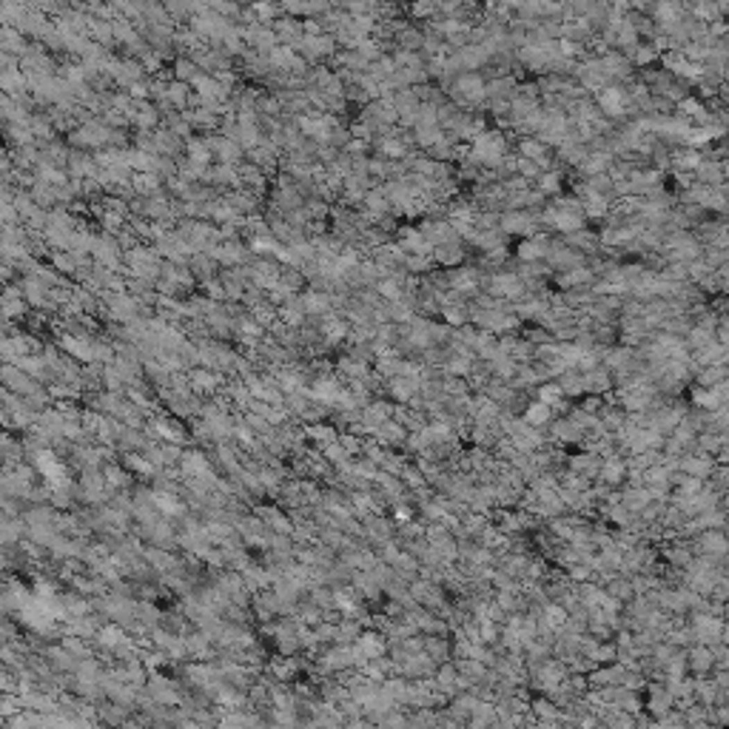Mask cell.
Returning <instances> with one entry per match:
<instances>
[{"mask_svg":"<svg viewBox=\"0 0 729 729\" xmlns=\"http://www.w3.org/2000/svg\"><path fill=\"white\" fill-rule=\"evenodd\" d=\"M488 288H490L493 296H504V300H522V296L527 293V285H524L522 274H516V271H496V274H490Z\"/></svg>","mask_w":729,"mask_h":729,"instance_id":"obj_4","label":"cell"},{"mask_svg":"<svg viewBox=\"0 0 729 729\" xmlns=\"http://www.w3.org/2000/svg\"><path fill=\"white\" fill-rule=\"evenodd\" d=\"M450 100L462 109H470V105H479L484 100V77L479 71H458L450 80Z\"/></svg>","mask_w":729,"mask_h":729,"instance_id":"obj_1","label":"cell"},{"mask_svg":"<svg viewBox=\"0 0 729 729\" xmlns=\"http://www.w3.org/2000/svg\"><path fill=\"white\" fill-rule=\"evenodd\" d=\"M302 308H305V314H328L331 296H328V293H319V291H311V293L302 296Z\"/></svg>","mask_w":729,"mask_h":729,"instance_id":"obj_25","label":"cell"},{"mask_svg":"<svg viewBox=\"0 0 729 729\" xmlns=\"http://www.w3.org/2000/svg\"><path fill=\"white\" fill-rule=\"evenodd\" d=\"M592 268H587V265H576V268H567V271H561L558 274V285L561 288H581V285H587V282H592Z\"/></svg>","mask_w":729,"mask_h":729,"instance_id":"obj_17","label":"cell"},{"mask_svg":"<svg viewBox=\"0 0 729 729\" xmlns=\"http://www.w3.org/2000/svg\"><path fill=\"white\" fill-rule=\"evenodd\" d=\"M612 163H615V154H610L607 148H592L581 157V163L576 169L581 171V177H596V174H607Z\"/></svg>","mask_w":729,"mask_h":729,"instance_id":"obj_6","label":"cell"},{"mask_svg":"<svg viewBox=\"0 0 729 729\" xmlns=\"http://www.w3.org/2000/svg\"><path fill=\"white\" fill-rule=\"evenodd\" d=\"M393 516H396L399 522H411V519H413V507H408V504H399V501H396Z\"/></svg>","mask_w":729,"mask_h":729,"instance_id":"obj_35","label":"cell"},{"mask_svg":"<svg viewBox=\"0 0 729 729\" xmlns=\"http://www.w3.org/2000/svg\"><path fill=\"white\" fill-rule=\"evenodd\" d=\"M442 316H445V322L450 328H462V325L470 322V311L465 308V302H456V300L442 305Z\"/></svg>","mask_w":729,"mask_h":729,"instance_id":"obj_21","label":"cell"},{"mask_svg":"<svg viewBox=\"0 0 729 729\" xmlns=\"http://www.w3.org/2000/svg\"><path fill=\"white\" fill-rule=\"evenodd\" d=\"M723 379H726V365L723 362H712V365H704L698 370V382L704 388H712V385H718Z\"/></svg>","mask_w":729,"mask_h":729,"instance_id":"obj_24","label":"cell"},{"mask_svg":"<svg viewBox=\"0 0 729 729\" xmlns=\"http://www.w3.org/2000/svg\"><path fill=\"white\" fill-rule=\"evenodd\" d=\"M408 12L413 20H434V15H439V0H411Z\"/></svg>","mask_w":729,"mask_h":729,"instance_id":"obj_26","label":"cell"},{"mask_svg":"<svg viewBox=\"0 0 729 729\" xmlns=\"http://www.w3.org/2000/svg\"><path fill=\"white\" fill-rule=\"evenodd\" d=\"M522 422H527L530 427H544V424L553 422V408L547 402H542V399H533L524 408V413H522Z\"/></svg>","mask_w":729,"mask_h":729,"instance_id":"obj_14","label":"cell"},{"mask_svg":"<svg viewBox=\"0 0 729 729\" xmlns=\"http://www.w3.org/2000/svg\"><path fill=\"white\" fill-rule=\"evenodd\" d=\"M698 553L701 556H712V558H723L726 553V538H723V530L721 527H707V530H698Z\"/></svg>","mask_w":729,"mask_h":729,"instance_id":"obj_7","label":"cell"},{"mask_svg":"<svg viewBox=\"0 0 729 729\" xmlns=\"http://www.w3.org/2000/svg\"><path fill=\"white\" fill-rule=\"evenodd\" d=\"M308 439L316 442L319 447H325V445L336 442V430L328 427V424H311V427H308Z\"/></svg>","mask_w":729,"mask_h":729,"instance_id":"obj_29","label":"cell"},{"mask_svg":"<svg viewBox=\"0 0 729 729\" xmlns=\"http://www.w3.org/2000/svg\"><path fill=\"white\" fill-rule=\"evenodd\" d=\"M516 174L533 182V180H535L538 174H542V169L535 166V160H524V157H516Z\"/></svg>","mask_w":729,"mask_h":729,"instance_id":"obj_33","label":"cell"},{"mask_svg":"<svg viewBox=\"0 0 729 729\" xmlns=\"http://www.w3.org/2000/svg\"><path fill=\"white\" fill-rule=\"evenodd\" d=\"M535 188L544 197H558L564 191V174L558 169H547V171H542L535 177Z\"/></svg>","mask_w":729,"mask_h":729,"instance_id":"obj_16","label":"cell"},{"mask_svg":"<svg viewBox=\"0 0 729 729\" xmlns=\"http://www.w3.org/2000/svg\"><path fill=\"white\" fill-rule=\"evenodd\" d=\"M319 334L325 336L331 345H336V342H342L348 336V322L339 319V316H325L319 322Z\"/></svg>","mask_w":729,"mask_h":729,"instance_id":"obj_19","label":"cell"},{"mask_svg":"<svg viewBox=\"0 0 729 729\" xmlns=\"http://www.w3.org/2000/svg\"><path fill=\"white\" fill-rule=\"evenodd\" d=\"M599 465H601V456L596 450H587V453H576L567 458V468H570L573 473L584 476V479H592L599 473Z\"/></svg>","mask_w":729,"mask_h":729,"instance_id":"obj_11","label":"cell"},{"mask_svg":"<svg viewBox=\"0 0 729 729\" xmlns=\"http://www.w3.org/2000/svg\"><path fill=\"white\" fill-rule=\"evenodd\" d=\"M126 465H128L131 470H140V473H151V465L146 462L143 456H128V458H126Z\"/></svg>","mask_w":729,"mask_h":729,"instance_id":"obj_34","label":"cell"},{"mask_svg":"<svg viewBox=\"0 0 729 729\" xmlns=\"http://www.w3.org/2000/svg\"><path fill=\"white\" fill-rule=\"evenodd\" d=\"M188 385H191L197 393H208V391H214L220 385V376H214V373H208V370H194L191 373V379H188Z\"/></svg>","mask_w":729,"mask_h":729,"instance_id":"obj_28","label":"cell"},{"mask_svg":"<svg viewBox=\"0 0 729 729\" xmlns=\"http://www.w3.org/2000/svg\"><path fill=\"white\" fill-rule=\"evenodd\" d=\"M535 399H542V402H547L550 408H561V402H564L561 385H558L556 379H544L542 385L535 388Z\"/></svg>","mask_w":729,"mask_h":729,"instance_id":"obj_22","label":"cell"},{"mask_svg":"<svg viewBox=\"0 0 729 729\" xmlns=\"http://www.w3.org/2000/svg\"><path fill=\"white\" fill-rule=\"evenodd\" d=\"M681 3H684V0H681Z\"/></svg>","mask_w":729,"mask_h":729,"instance_id":"obj_36","label":"cell"},{"mask_svg":"<svg viewBox=\"0 0 729 729\" xmlns=\"http://www.w3.org/2000/svg\"><path fill=\"white\" fill-rule=\"evenodd\" d=\"M646 710H650L655 718H661L664 712H672V695H669V689L653 684V687H650V701H646Z\"/></svg>","mask_w":729,"mask_h":729,"instance_id":"obj_18","label":"cell"},{"mask_svg":"<svg viewBox=\"0 0 729 729\" xmlns=\"http://www.w3.org/2000/svg\"><path fill=\"white\" fill-rule=\"evenodd\" d=\"M396 40H399V46H402V49H413V51H419V49H422V43H424V32H419V29H411V26L404 23L402 29L396 32Z\"/></svg>","mask_w":729,"mask_h":729,"instance_id":"obj_27","label":"cell"},{"mask_svg":"<svg viewBox=\"0 0 729 729\" xmlns=\"http://www.w3.org/2000/svg\"><path fill=\"white\" fill-rule=\"evenodd\" d=\"M465 259H468V254H465V246L458 239L434 248V265H442V268H447V271H450V268H458Z\"/></svg>","mask_w":729,"mask_h":729,"instance_id":"obj_10","label":"cell"},{"mask_svg":"<svg viewBox=\"0 0 729 729\" xmlns=\"http://www.w3.org/2000/svg\"><path fill=\"white\" fill-rule=\"evenodd\" d=\"M596 476L601 479V484H607V488H618V484H624V479H627V458H621L615 453L601 458Z\"/></svg>","mask_w":729,"mask_h":729,"instance_id":"obj_8","label":"cell"},{"mask_svg":"<svg viewBox=\"0 0 729 729\" xmlns=\"http://www.w3.org/2000/svg\"><path fill=\"white\" fill-rule=\"evenodd\" d=\"M499 231L504 237H533L538 234V217L522 208H510L507 214H499Z\"/></svg>","mask_w":729,"mask_h":729,"instance_id":"obj_3","label":"cell"},{"mask_svg":"<svg viewBox=\"0 0 729 729\" xmlns=\"http://www.w3.org/2000/svg\"><path fill=\"white\" fill-rule=\"evenodd\" d=\"M373 291L382 296L385 302H399V300H404V288H402V282L396 280V277H382V280H376V285H373Z\"/></svg>","mask_w":729,"mask_h":729,"instance_id":"obj_20","label":"cell"},{"mask_svg":"<svg viewBox=\"0 0 729 729\" xmlns=\"http://www.w3.org/2000/svg\"><path fill=\"white\" fill-rule=\"evenodd\" d=\"M550 154V146H544L542 140L538 137H524V140H519V157H524V160H544Z\"/></svg>","mask_w":729,"mask_h":729,"instance_id":"obj_23","label":"cell"},{"mask_svg":"<svg viewBox=\"0 0 729 729\" xmlns=\"http://www.w3.org/2000/svg\"><path fill=\"white\" fill-rule=\"evenodd\" d=\"M447 137L442 126H413V143L424 151H430L434 146H439Z\"/></svg>","mask_w":729,"mask_h":729,"instance_id":"obj_15","label":"cell"},{"mask_svg":"<svg viewBox=\"0 0 729 729\" xmlns=\"http://www.w3.org/2000/svg\"><path fill=\"white\" fill-rule=\"evenodd\" d=\"M669 160H672V169H675V171H687V174H692V171L701 166L704 154H701L698 148H692V146H684V148L669 151Z\"/></svg>","mask_w":729,"mask_h":729,"instance_id":"obj_13","label":"cell"},{"mask_svg":"<svg viewBox=\"0 0 729 729\" xmlns=\"http://www.w3.org/2000/svg\"><path fill=\"white\" fill-rule=\"evenodd\" d=\"M422 237L430 242V246H445V242H453V239H458V234H456V228L445 220V217H436V220H427L422 228Z\"/></svg>","mask_w":729,"mask_h":729,"instance_id":"obj_9","label":"cell"},{"mask_svg":"<svg viewBox=\"0 0 729 729\" xmlns=\"http://www.w3.org/2000/svg\"><path fill=\"white\" fill-rule=\"evenodd\" d=\"M166 97L177 105V109H182L185 100H188V83H182V80H174V83H169V89H166Z\"/></svg>","mask_w":729,"mask_h":729,"instance_id":"obj_31","label":"cell"},{"mask_svg":"<svg viewBox=\"0 0 729 729\" xmlns=\"http://www.w3.org/2000/svg\"><path fill=\"white\" fill-rule=\"evenodd\" d=\"M553 242L544 234H533V237H522V242L516 246V257L522 262H544L550 254Z\"/></svg>","mask_w":729,"mask_h":729,"instance_id":"obj_5","label":"cell"},{"mask_svg":"<svg viewBox=\"0 0 729 729\" xmlns=\"http://www.w3.org/2000/svg\"><path fill=\"white\" fill-rule=\"evenodd\" d=\"M97 635H100V644H103V646H120V644H126V635H123L120 627H103Z\"/></svg>","mask_w":729,"mask_h":729,"instance_id":"obj_32","label":"cell"},{"mask_svg":"<svg viewBox=\"0 0 729 729\" xmlns=\"http://www.w3.org/2000/svg\"><path fill=\"white\" fill-rule=\"evenodd\" d=\"M151 499H154V504H157L160 513H169V516H177V513H182V501H177V496H171V493H154Z\"/></svg>","mask_w":729,"mask_h":729,"instance_id":"obj_30","label":"cell"},{"mask_svg":"<svg viewBox=\"0 0 729 729\" xmlns=\"http://www.w3.org/2000/svg\"><path fill=\"white\" fill-rule=\"evenodd\" d=\"M596 105L599 112L607 117V120H621L627 117L630 112V100H627V92L621 83H607L604 89L596 92Z\"/></svg>","mask_w":729,"mask_h":729,"instance_id":"obj_2","label":"cell"},{"mask_svg":"<svg viewBox=\"0 0 729 729\" xmlns=\"http://www.w3.org/2000/svg\"><path fill=\"white\" fill-rule=\"evenodd\" d=\"M379 154L385 160H404L411 154V146H408V134H399L396 131H388V137L379 140Z\"/></svg>","mask_w":729,"mask_h":729,"instance_id":"obj_12","label":"cell"}]
</instances>
